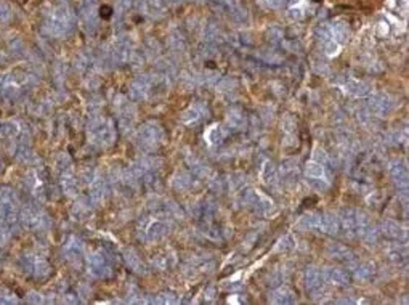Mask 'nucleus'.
I'll return each instance as SVG.
<instances>
[{"label": "nucleus", "mask_w": 409, "mask_h": 305, "mask_svg": "<svg viewBox=\"0 0 409 305\" xmlns=\"http://www.w3.org/2000/svg\"><path fill=\"white\" fill-rule=\"evenodd\" d=\"M82 251H84L82 243L74 236H71L69 241L66 243V246H64V254L68 257V260H71V262L79 260V258L82 257Z\"/></svg>", "instance_id": "obj_23"}, {"label": "nucleus", "mask_w": 409, "mask_h": 305, "mask_svg": "<svg viewBox=\"0 0 409 305\" xmlns=\"http://www.w3.org/2000/svg\"><path fill=\"white\" fill-rule=\"evenodd\" d=\"M326 254L331 258H334V260H340L345 263H352L356 258L355 254L347 246H344V244H337V243L329 244L326 248Z\"/></svg>", "instance_id": "obj_11"}, {"label": "nucleus", "mask_w": 409, "mask_h": 305, "mask_svg": "<svg viewBox=\"0 0 409 305\" xmlns=\"http://www.w3.org/2000/svg\"><path fill=\"white\" fill-rule=\"evenodd\" d=\"M380 235H384L387 238H390V240H405L406 238V231L403 230V227L398 223L392 220V218H385L384 222L380 225Z\"/></svg>", "instance_id": "obj_12"}, {"label": "nucleus", "mask_w": 409, "mask_h": 305, "mask_svg": "<svg viewBox=\"0 0 409 305\" xmlns=\"http://www.w3.org/2000/svg\"><path fill=\"white\" fill-rule=\"evenodd\" d=\"M281 175L286 183H295L299 177V162L295 159H287L281 165Z\"/></svg>", "instance_id": "obj_21"}, {"label": "nucleus", "mask_w": 409, "mask_h": 305, "mask_svg": "<svg viewBox=\"0 0 409 305\" xmlns=\"http://www.w3.org/2000/svg\"><path fill=\"white\" fill-rule=\"evenodd\" d=\"M388 175H390L392 182L395 183V187L398 188V191L403 196H406L408 191V165L401 159H393L387 165Z\"/></svg>", "instance_id": "obj_3"}, {"label": "nucleus", "mask_w": 409, "mask_h": 305, "mask_svg": "<svg viewBox=\"0 0 409 305\" xmlns=\"http://www.w3.org/2000/svg\"><path fill=\"white\" fill-rule=\"evenodd\" d=\"M295 244H297L295 238L292 235H286V236H282L281 240L278 241V244H276V249L287 253V251H292L295 248Z\"/></svg>", "instance_id": "obj_33"}, {"label": "nucleus", "mask_w": 409, "mask_h": 305, "mask_svg": "<svg viewBox=\"0 0 409 305\" xmlns=\"http://www.w3.org/2000/svg\"><path fill=\"white\" fill-rule=\"evenodd\" d=\"M29 301H31V302H37V304H41V302H42V297L39 296V294H31Z\"/></svg>", "instance_id": "obj_43"}, {"label": "nucleus", "mask_w": 409, "mask_h": 305, "mask_svg": "<svg viewBox=\"0 0 409 305\" xmlns=\"http://www.w3.org/2000/svg\"><path fill=\"white\" fill-rule=\"evenodd\" d=\"M329 34H331L337 44H344L348 36H350V31H348V26L345 23H335L332 26H329Z\"/></svg>", "instance_id": "obj_26"}, {"label": "nucleus", "mask_w": 409, "mask_h": 305, "mask_svg": "<svg viewBox=\"0 0 409 305\" xmlns=\"http://www.w3.org/2000/svg\"><path fill=\"white\" fill-rule=\"evenodd\" d=\"M267 3L270 6H273V8H278V6H281L282 3H284V0H267Z\"/></svg>", "instance_id": "obj_42"}, {"label": "nucleus", "mask_w": 409, "mask_h": 305, "mask_svg": "<svg viewBox=\"0 0 409 305\" xmlns=\"http://www.w3.org/2000/svg\"><path fill=\"white\" fill-rule=\"evenodd\" d=\"M202 116H204V109H202V106H193V108H189V109H186L182 114V122L184 124V125H194V124H197L202 119Z\"/></svg>", "instance_id": "obj_25"}, {"label": "nucleus", "mask_w": 409, "mask_h": 305, "mask_svg": "<svg viewBox=\"0 0 409 305\" xmlns=\"http://www.w3.org/2000/svg\"><path fill=\"white\" fill-rule=\"evenodd\" d=\"M217 84H219L220 92H231L236 87V82L233 81V79H220Z\"/></svg>", "instance_id": "obj_37"}, {"label": "nucleus", "mask_w": 409, "mask_h": 305, "mask_svg": "<svg viewBox=\"0 0 409 305\" xmlns=\"http://www.w3.org/2000/svg\"><path fill=\"white\" fill-rule=\"evenodd\" d=\"M186 164L189 165V170L193 172V174H194L196 177H199V178L207 177V174H209L207 165L204 164L197 156H194V154L186 156Z\"/></svg>", "instance_id": "obj_24"}, {"label": "nucleus", "mask_w": 409, "mask_h": 305, "mask_svg": "<svg viewBox=\"0 0 409 305\" xmlns=\"http://www.w3.org/2000/svg\"><path fill=\"white\" fill-rule=\"evenodd\" d=\"M206 302H207V304L215 302V289H214V288H209V289L206 291Z\"/></svg>", "instance_id": "obj_41"}, {"label": "nucleus", "mask_w": 409, "mask_h": 305, "mask_svg": "<svg viewBox=\"0 0 409 305\" xmlns=\"http://www.w3.org/2000/svg\"><path fill=\"white\" fill-rule=\"evenodd\" d=\"M90 137L93 143L108 147L114 142V127L106 119H93L90 124Z\"/></svg>", "instance_id": "obj_1"}, {"label": "nucleus", "mask_w": 409, "mask_h": 305, "mask_svg": "<svg viewBox=\"0 0 409 305\" xmlns=\"http://www.w3.org/2000/svg\"><path fill=\"white\" fill-rule=\"evenodd\" d=\"M24 268L29 273H34L36 276H47L50 273V265L44 260L42 257H32V255H26L24 257Z\"/></svg>", "instance_id": "obj_9"}, {"label": "nucleus", "mask_w": 409, "mask_h": 305, "mask_svg": "<svg viewBox=\"0 0 409 305\" xmlns=\"http://www.w3.org/2000/svg\"><path fill=\"white\" fill-rule=\"evenodd\" d=\"M164 138V132L159 124L148 122L138 130V142L144 150H156Z\"/></svg>", "instance_id": "obj_2"}, {"label": "nucleus", "mask_w": 409, "mask_h": 305, "mask_svg": "<svg viewBox=\"0 0 409 305\" xmlns=\"http://www.w3.org/2000/svg\"><path fill=\"white\" fill-rule=\"evenodd\" d=\"M263 59H265L267 63H272V64H278V63H281V56L278 55V53L276 51H268L265 56H263Z\"/></svg>", "instance_id": "obj_39"}, {"label": "nucleus", "mask_w": 409, "mask_h": 305, "mask_svg": "<svg viewBox=\"0 0 409 305\" xmlns=\"http://www.w3.org/2000/svg\"><path fill=\"white\" fill-rule=\"evenodd\" d=\"M228 135V132L225 127H222V125H214L212 129L209 130V134H207V138H209V142L210 143H222L223 140H225V137Z\"/></svg>", "instance_id": "obj_29"}, {"label": "nucleus", "mask_w": 409, "mask_h": 305, "mask_svg": "<svg viewBox=\"0 0 409 305\" xmlns=\"http://www.w3.org/2000/svg\"><path fill=\"white\" fill-rule=\"evenodd\" d=\"M361 240L364 241L367 246H374V244H377L379 240H380V230L372 223L371 227H369L364 233L361 235Z\"/></svg>", "instance_id": "obj_28"}, {"label": "nucleus", "mask_w": 409, "mask_h": 305, "mask_svg": "<svg viewBox=\"0 0 409 305\" xmlns=\"http://www.w3.org/2000/svg\"><path fill=\"white\" fill-rule=\"evenodd\" d=\"M193 185V178L186 172H178L174 177V187L177 190H188Z\"/></svg>", "instance_id": "obj_30"}, {"label": "nucleus", "mask_w": 409, "mask_h": 305, "mask_svg": "<svg viewBox=\"0 0 409 305\" xmlns=\"http://www.w3.org/2000/svg\"><path fill=\"white\" fill-rule=\"evenodd\" d=\"M305 175L307 178H312V180H329V174H327V167L326 165H322L316 161H312L307 164L305 167Z\"/></svg>", "instance_id": "obj_19"}, {"label": "nucleus", "mask_w": 409, "mask_h": 305, "mask_svg": "<svg viewBox=\"0 0 409 305\" xmlns=\"http://www.w3.org/2000/svg\"><path fill=\"white\" fill-rule=\"evenodd\" d=\"M249 240L252 241V243H255V241H257V235H250ZM249 248H252V244H250V243L247 241V248H244V249H249Z\"/></svg>", "instance_id": "obj_45"}, {"label": "nucleus", "mask_w": 409, "mask_h": 305, "mask_svg": "<svg viewBox=\"0 0 409 305\" xmlns=\"http://www.w3.org/2000/svg\"><path fill=\"white\" fill-rule=\"evenodd\" d=\"M227 125L231 130H242L246 127V114L241 108H233L228 111L227 116Z\"/></svg>", "instance_id": "obj_20"}, {"label": "nucleus", "mask_w": 409, "mask_h": 305, "mask_svg": "<svg viewBox=\"0 0 409 305\" xmlns=\"http://www.w3.org/2000/svg\"><path fill=\"white\" fill-rule=\"evenodd\" d=\"M303 280H305V286L308 289V293L313 297H318L324 293V278H322V271L318 267H307L305 268V275H303Z\"/></svg>", "instance_id": "obj_6"}, {"label": "nucleus", "mask_w": 409, "mask_h": 305, "mask_svg": "<svg viewBox=\"0 0 409 305\" xmlns=\"http://www.w3.org/2000/svg\"><path fill=\"white\" fill-rule=\"evenodd\" d=\"M319 217L321 214H316V212H308V214L302 215L300 218V225L307 230H318L319 227Z\"/></svg>", "instance_id": "obj_27"}, {"label": "nucleus", "mask_w": 409, "mask_h": 305, "mask_svg": "<svg viewBox=\"0 0 409 305\" xmlns=\"http://www.w3.org/2000/svg\"><path fill=\"white\" fill-rule=\"evenodd\" d=\"M156 302L157 304H177L178 297L174 293H161L156 297Z\"/></svg>", "instance_id": "obj_36"}, {"label": "nucleus", "mask_w": 409, "mask_h": 305, "mask_svg": "<svg viewBox=\"0 0 409 305\" xmlns=\"http://www.w3.org/2000/svg\"><path fill=\"white\" fill-rule=\"evenodd\" d=\"M348 267L352 268V273L356 280L360 281H367L371 280L375 273V267L371 263V262H358L355 258L352 263H348Z\"/></svg>", "instance_id": "obj_10"}, {"label": "nucleus", "mask_w": 409, "mask_h": 305, "mask_svg": "<svg viewBox=\"0 0 409 305\" xmlns=\"http://www.w3.org/2000/svg\"><path fill=\"white\" fill-rule=\"evenodd\" d=\"M324 50H326V53L329 56L337 55L339 53V44L335 41H332V39H329V41H326V44H324Z\"/></svg>", "instance_id": "obj_38"}, {"label": "nucleus", "mask_w": 409, "mask_h": 305, "mask_svg": "<svg viewBox=\"0 0 409 305\" xmlns=\"http://www.w3.org/2000/svg\"><path fill=\"white\" fill-rule=\"evenodd\" d=\"M210 187H212V190H215V191H220L223 190V180L220 177H214L212 180H210Z\"/></svg>", "instance_id": "obj_40"}, {"label": "nucleus", "mask_w": 409, "mask_h": 305, "mask_svg": "<svg viewBox=\"0 0 409 305\" xmlns=\"http://www.w3.org/2000/svg\"><path fill=\"white\" fill-rule=\"evenodd\" d=\"M252 207L255 209L257 214H260L263 217H268V215H272L273 212H274V203L270 200L268 196L257 195V200H255Z\"/></svg>", "instance_id": "obj_22"}, {"label": "nucleus", "mask_w": 409, "mask_h": 305, "mask_svg": "<svg viewBox=\"0 0 409 305\" xmlns=\"http://www.w3.org/2000/svg\"><path fill=\"white\" fill-rule=\"evenodd\" d=\"M229 188H231V191H234V193H237V191H241L242 188H246V175L244 174H233V175H229Z\"/></svg>", "instance_id": "obj_32"}, {"label": "nucleus", "mask_w": 409, "mask_h": 305, "mask_svg": "<svg viewBox=\"0 0 409 305\" xmlns=\"http://www.w3.org/2000/svg\"><path fill=\"white\" fill-rule=\"evenodd\" d=\"M270 301L273 304H278V305H287V304H295L297 296L289 286H279L272 293Z\"/></svg>", "instance_id": "obj_17"}, {"label": "nucleus", "mask_w": 409, "mask_h": 305, "mask_svg": "<svg viewBox=\"0 0 409 305\" xmlns=\"http://www.w3.org/2000/svg\"><path fill=\"white\" fill-rule=\"evenodd\" d=\"M61 183H63V188H64V191L66 193H68L69 196H72L76 193V180H74V177H72L69 172H66V174H63V180H61Z\"/></svg>", "instance_id": "obj_34"}, {"label": "nucleus", "mask_w": 409, "mask_h": 305, "mask_svg": "<svg viewBox=\"0 0 409 305\" xmlns=\"http://www.w3.org/2000/svg\"><path fill=\"white\" fill-rule=\"evenodd\" d=\"M395 106V102L390 95L387 94H372L367 98V111L372 116L384 117L387 114H390Z\"/></svg>", "instance_id": "obj_4"}, {"label": "nucleus", "mask_w": 409, "mask_h": 305, "mask_svg": "<svg viewBox=\"0 0 409 305\" xmlns=\"http://www.w3.org/2000/svg\"><path fill=\"white\" fill-rule=\"evenodd\" d=\"M339 225L340 231H344L345 238H353L356 235V225H355V210L353 209H342L339 214Z\"/></svg>", "instance_id": "obj_8"}, {"label": "nucleus", "mask_w": 409, "mask_h": 305, "mask_svg": "<svg viewBox=\"0 0 409 305\" xmlns=\"http://www.w3.org/2000/svg\"><path fill=\"white\" fill-rule=\"evenodd\" d=\"M322 278H324L326 283L334 284V286H339V288H347L348 284H350V275H348V271L339 267H327L326 270H322Z\"/></svg>", "instance_id": "obj_7"}, {"label": "nucleus", "mask_w": 409, "mask_h": 305, "mask_svg": "<svg viewBox=\"0 0 409 305\" xmlns=\"http://www.w3.org/2000/svg\"><path fill=\"white\" fill-rule=\"evenodd\" d=\"M318 230H321L322 233H326V235H332V236L334 235H339L340 233V225H339L337 214H332V212H327V214H321Z\"/></svg>", "instance_id": "obj_15"}, {"label": "nucleus", "mask_w": 409, "mask_h": 305, "mask_svg": "<svg viewBox=\"0 0 409 305\" xmlns=\"http://www.w3.org/2000/svg\"><path fill=\"white\" fill-rule=\"evenodd\" d=\"M345 89L350 95L358 97V98H364L367 95H371V85L367 82L361 81V79H355V77H348L345 81Z\"/></svg>", "instance_id": "obj_14"}, {"label": "nucleus", "mask_w": 409, "mask_h": 305, "mask_svg": "<svg viewBox=\"0 0 409 305\" xmlns=\"http://www.w3.org/2000/svg\"><path fill=\"white\" fill-rule=\"evenodd\" d=\"M87 268L90 275L96 278H108L113 273V265L109 262V257L104 253H95L87 257Z\"/></svg>", "instance_id": "obj_5"}, {"label": "nucleus", "mask_w": 409, "mask_h": 305, "mask_svg": "<svg viewBox=\"0 0 409 305\" xmlns=\"http://www.w3.org/2000/svg\"><path fill=\"white\" fill-rule=\"evenodd\" d=\"M291 16H292V18H297V19H300V18H302V11H300V10H291Z\"/></svg>", "instance_id": "obj_44"}, {"label": "nucleus", "mask_w": 409, "mask_h": 305, "mask_svg": "<svg viewBox=\"0 0 409 305\" xmlns=\"http://www.w3.org/2000/svg\"><path fill=\"white\" fill-rule=\"evenodd\" d=\"M217 214V203L212 198H207L202 203L196 205V217L202 222H210L212 217Z\"/></svg>", "instance_id": "obj_18"}, {"label": "nucleus", "mask_w": 409, "mask_h": 305, "mask_svg": "<svg viewBox=\"0 0 409 305\" xmlns=\"http://www.w3.org/2000/svg\"><path fill=\"white\" fill-rule=\"evenodd\" d=\"M385 254H387V257L390 258L393 263H397V265L405 263L406 258H408L406 244H403L400 240H395V243H390L385 248Z\"/></svg>", "instance_id": "obj_13"}, {"label": "nucleus", "mask_w": 409, "mask_h": 305, "mask_svg": "<svg viewBox=\"0 0 409 305\" xmlns=\"http://www.w3.org/2000/svg\"><path fill=\"white\" fill-rule=\"evenodd\" d=\"M260 175H262V182L265 187L268 188H276L279 183V175H278V170H276L274 164L272 161H265L262 164V169H260Z\"/></svg>", "instance_id": "obj_16"}, {"label": "nucleus", "mask_w": 409, "mask_h": 305, "mask_svg": "<svg viewBox=\"0 0 409 305\" xmlns=\"http://www.w3.org/2000/svg\"><path fill=\"white\" fill-rule=\"evenodd\" d=\"M297 129V122L292 116H287L286 119H282V130H284L286 135H294Z\"/></svg>", "instance_id": "obj_35"}, {"label": "nucleus", "mask_w": 409, "mask_h": 305, "mask_svg": "<svg viewBox=\"0 0 409 305\" xmlns=\"http://www.w3.org/2000/svg\"><path fill=\"white\" fill-rule=\"evenodd\" d=\"M124 257H125V262H127V265L134 271H143L141 270V260H140V257L136 255V253H135L134 249H127V251H125Z\"/></svg>", "instance_id": "obj_31"}]
</instances>
